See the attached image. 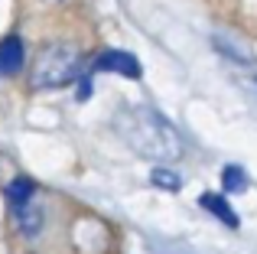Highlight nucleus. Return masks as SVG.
Masks as SVG:
<instances>
[{"label":"nucleus","instance_id":"nucleus-1","mask_svg":"<svg viewBox=\"0 0 257 254\" xmlns=\"http://www.w3.org/2000/svg\"><path fill=\"white\" fill-rule=\"evenodd\" d=\"M117 127L127 144L147 160H176L182 150L176 127L163 114H157L153 108H144V104H134V108L120 111Z\"/></svg>","mask_w":257,"mask_h":254},{"label":"nucleus","instance_id":"nucleus-2","mask_svg":"<svg viewBox=\"0 0 257 254\" xmlns=\"http://www.w3.org/2000/svg\"><path fill=\"white\" fill-rule=\"evenodd\" d=\"M82 82V56L75 46L56 43L43 49L33 62V85L36 88H62L69 82Z\"/></svg>","mask_w":257,"mask_h":254},{"label":"nucleus","instance_id":"nucleus-3","mask_svg":"<svg viewBox=\"0 0 257 254\" xmlns=\"http://www.w3.org/2000/svg\"><path fill=\"white\" fill-rule=\"evenodd\" d=\"M91 69L94 72H117V75H131V78L140 75V62L131 56V52H120V49L98 52V56H94V62H91Z\"/></svg>","mask_w":257,"mask_h":254},{"label":"nucleus","instance_id":"nucleus-4","mask_svg":"<svg viewBox=\"0 0 257 254\" xmlns=\"http://www.w3.org/2000/svg\"><path fill=\"white\" fill-rule=\"evenodd\" d=\"M23 43L17 36H7L0 43V75H13V72L23 69Z\"/></svg>","mask_w":257,"mask_h":254},{"label":"nucleus","instance_id":"nucleus-5","mask_svg":"<svg viewBox=\"0 0 257 254\" xmlns=\"http://www.w3.org/2000/svg\"><path fill=\"white\" fill-rule=\"evenodd\" d=\"M30 196H33V179H17V183L10 186V205H13V212H17V218H23L26 212H33L30 205Z\"/></svg>","mask_w":257,"mask_h":254},{"label":"nucleus","instance_id":"nucleus-6","mask_svg":"<svg viewBox=\"0 0 257 254\" xmlns=\"http://www.w3.org/2000/svg\"><path fill=\"white\" fill-rule=\"evenodd\" d=\"M199 205H202V209H212L215 215H218L225 225H231V228L238 225V215L231 212V205H228L221 196H215V192H205V196H199Z\"/></svg>","mask_w":257,"mask_h":254},{"label":"nucleus","instance_id":"nucleus-7","mask_svg":"<svg viewBox=\"0 0 257 254\" xmlns=\"http://www.w3.org/2000/svg\"><path fill=\"white\" fill-rule=\"evenodd\" d=\"M150 183H157V186H163V189H170V192H176V189H179V186H182V179L176 176V173H170V170H153Z\"/></svg>","mask_w":257,"mask_h":254},{"label":"nucleus","instance_id":"nucleus-8","mask_svg":"<svg viewBox=\"0 0 257 254\" xmlns=\"http://www.w3.org/2000/svg\"><path fill=\"white\" fill-rule=\"evenodd\" d=\"M221 179H225V186H228V189H234V192H238V189H244L241 170H225V176H221Z\"/></svg>","mask_w":257,"mask_h":254}]
</instances>
